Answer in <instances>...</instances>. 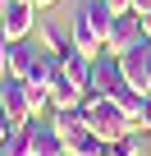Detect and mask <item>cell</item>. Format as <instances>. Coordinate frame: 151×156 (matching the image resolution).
<instances>
[{
	"label": "cell",
	"instance_id": "cell-2",
	"mask_svg": "<svg viewBox=\"0 0 151 156\" xmlns=\"http://www.w3.org/2000/svg\"><path fill=\"white\" fill-rule=\"evenodd\" d=\"M87 92H96V97H119V92H128V78H124V64H119V55H110V51H101L96 60H92V87Z\"/></svg>",
	"mask_w": 151,
	"mask_h": 156
},
{
	"label": "cell",
	"instance_id": "cell-11",
	"mask_svg": "<svg viewBox=\"0 0 151 156\" xmlns=\"http://www.w3.org/2000/svg\"><path fill=\"white\" fill-rule=\"evenodd\" d=\"M69 37H73V51H78V55H87V60H96L105 46H101V37L83 23V19H73V28H69Z\"/></svg>",
	"mask_w": 151,
	"mask_h": 156
},
{
	"label": "cell",
	"instance_id": "cell-3",
	"mask_svg": "<svg viewBox=\"0 0 151 156\" xmlns=\"http://www.w3.org/2000/svg\"><path fill=\"white\" fill-rule=\"evenodd\" d=\"M146 41H151V37H146L142 19H137V14H119V19H115V28H110L105 51H110V55H128V51H142Z\"/></svg>",
	"mask_w": 151,
	"mask_h": 156
},
{
	"label": "cell",
	"instance_id": "cell-21",
	"mask_svg": "<svg viewBox=\"0 0 151 156\" xmlns=\"http://www.w3.org/2000/svg\"><path fill=\"white\" fill-rule=\"evenodd\" d=\"M137 19H142V28H146V37H151V9H146V14H137Z\"/></svg>",
	"mask_w": 151,
	"mask_h": 156
},
{
	"label": "cell",
	"instance_id": "cell-22",
	"mask_svg": "<svg viewBox=\"0 0 151 156\" xmlns=\"http://www.w3.org/2000/svg\"><path fill=\"white\" fill-rule=\"evenodd\" d=\"M9 5H14V0H0V14H5V9H9Z\"/></svg>",
	"mask_w": 151,
	"mask_h": 156
},
{
	"label": "cell",
	"instance_id": "cell-24",
	"mask_svg": "<svg viewBox=\"0 0 151 156\" xmlns=\"http://www.w3.org/2000/svg\"><path fill=\"white\" fill-rule=\"evenodd\" d=\"M146 147H151V129H146Z\"/></svg>",
	"mask_w": 151,
	"mask_h": 156
},
{
	"label": "cell",
	"instance_id": "cell-7",
	"mask_svg": "<svg viewBox=\"0 0 151 156\" xmlns=\"http://www.w3.org/2000/svg\"><path fill=\"white\" fill-rule=\"evenodd\" d=\"M28 142H32V156H60V151H64L55 124H50V119H37V115L28 119Z\"/></svg>",
	"mask_w": 151,
	"mask_h": 156
},
{
	"label": "cell",
	"instance_id": "cell-13",
	"mask_svg": "<svg viewBox=\"0 0 151 156\" xmlns=\"http://www.w3.org/2000/svg\"><path fill=\"white\" fill-rule=\"evenodd\" d=\"M119 64H124V78H128V87L146 97V73H142V51H128V55H119Z\"/></svg>",
	"mask_w": 151,
	"mask_h": 156
},
{
	"label": "cell",
	"instance_id": "cell-25",
	"mask_svg": "<svg viewBox=\"0 0 151 156\" xmlns=\"http://www.w3.org/2000/svg\"><path fill=\"white\" fill-rule=\"evenodd\" d=\"M60 156H73V151H60Z\"/></svg>",
	"mask_w": 151,
	"mask_h": 156
},
{
	"label": "cell",
	"instance_id": "cell-16",
	"mask_svg": "<svg viewBox=\"0 0 151 156\" xmlns=\"http://www.w3.org/2000/svg\"><path fill=\"white\" fill-rule=\"evenodd\" d=\"M110 147H115V156H137V151L146 147V133H142V129L133 124V129H128V133H124L119 142H110Z\"/></svg>",
	"mask_w": 151,
	"mask_h": 156
},
{
	"label": "cell",
	"instance_id": "cell-9",
	"mask_svg": "<svg viewBox=\"0 0 151 156\" xmlns=\"http://www.w3.org/2000/svg\"><path fill=\"white\" fill-rule=\"evenodd\" d=\"M78 19H83V23L101 37V46H105V41H110V28H115V19H119V14L105 5V0H87V5L78 9Z\"/></svg>",
	"mask_w": 151,
	"mask_h": 156
},
{
	"label": "cell",
	"instance_id": "cell-14",
	"mask_svg": "<svg viewBox=\"0 0 151 156\" xmlns=\"http://www.w3.org/2000/svg\"><path fill=\"white\" fill-rule=\"evenodd\" d=\"M37 28H41V41H46L41 51H55V55H64V51H73V37H69V32H64L60 23H37Z\"/></svg>",
	"mask_w": 151,
	"mask_h": 156
},
{
	"label": "cell",
	"instance_id": "cell-12",
	"mask_svg": "<svg viewBox=\"0 0 151 156\" xmlns=\"http://www.w3.org/2000/svg\"><path fill=\"white\" fill-rule=\"evenodd\" d=\"M64 73H69L78 87H92V60H87V55H78V51H64Z\"/></svg>",
	"mask_w": 151,
	"mask_h": 156
},
{
	"label": "cell",
	"instance_id": "cell-15",
	"mask_svg": "<svg viewBox=\"0 0 151 156\" xmlns=\"http://www.w3.org/2000/svg\"><path fill=\"white\" fill-rule=\"evenodd\" d=\"M0 151L5 156H32V142H28V124H19L5 142H0Z\"/></svg>",
	"mask_w": 151,
	"mask_h": 156
},
{
	"label": "cell",
	"instance_id": "cell-6",
	"mask_svg": "<svg viewBox=\"0 0 151 156\" xmlns=\"http://www.w3.org/2000/svg\"><path fill=\"white\" fill-rule=\"evenodd\" d=\"M0 23H5V32L19 41V37H28L32 28H37V0H14V5L0 14Z\"/></svg>",
	"mask_w": 151,
	"mask_h": 156
},
{
	"label": "cell",
	"instance_id": "cell-10",
	"mask_svg": "<svg viewBox=\"0 0 151 156\" xmlns=\"http://www.w3.org/2000/svg\"><path fill=\"white\" fill-rule=\"evenodd\" d=\"M83 101H87V87H78L69 73H60L55 83H50V106H64L69 110V106H83Z\"/></svg>",
	"mask_w": 151,
	"mask_h": 156
},
{
	"label": "cell",
	"instance_id": "cell-23",
	"mask_svg": "<svg viewBox=\"0 0 151 156\" xmlns=\"http://www.w3.org/2000/svg\"><path fill=\"white\" fill-rule=\"evenodd\" d=\"M37 5H55V0H37Z\"/></svg>",
	"mask_w": 151,
	"mask_h": 156
},
{
	"label": "cell",
	"instance_id": "cell-20",
	"mask_svg": "<svg viewBox=\"0 0 151 156\" xmlns=\"http://www.w3.org/2000/svg\"><path fill=\"white\" fill-rule=\"evenodd\" d=\"M151 9V0H133V14H146Z\"/></svg>",
	"mask_w": 151,
	"mask_h": 156
},
{
	"label": "cell",
	"instance_id": "cell-5",
	"mask_svg": "<svg viewBox=\"0 0 151 156\" xmlns=\"http://www.w3.org/2000/svg\"><path fill=\"white\" fill-rule=\"evenodd\" d=\"M0 110H5L14 124L32 119V101H28V78H5L0 83Z\"/></svg>",
	"mask_w": 151,
	"mask_h": 156
},
{
	"label": "cell",
	"instance_id": "cell-18",
	"mask_svg": "<svg viewBox=\"0 0 151 156\" xmlns=\"http://www.w3.org/2000/svg\"><path fill=\"white\" fill-rule=\"evenodd\" d=\"M14 129H19V124H14V119H9V115H5V110H0V142H5V138H9V133H14Z\"/></svg>",
	"mask_w": 151,
	"mask_h": 156
},
{
	"label": "cell",
	"instance_id": "cell-19",
	"mask_svg": "<svg viewBox=\"0 0 151 156\" xmlns=\"http://www.w3.org/2000/svg\"><path fill=\"white\" fill-rule=\"evenodd\" d=\"M105 5H110L115 14H133V0H105Z\"/></svg>",
	"mask_w": 151,
	"mask_h": 156
},
{
	"label": "cell",
	"instance_id": "cell-17",
	"mask_svg": "<svg viewBox=\"0 0 151 156\" xmlns=\"http://www.w3.org/2000/svg\"><path fill=\"white\" fill-rule=\"evenodd\" d=\"M142 73H146V92H151V41L142 46Z\"/></svg>",
	"mask_w": 151,
	"mask_h": 156
},
{
	"label": "cell",
	"instance_id": "cell-4",
	"mask_svg": "<svg viewBox=\"0 0 151 156\" xmlns=\"http://www.w3.org/2000/svg\"><path fill=\"white\" fill-rule=\"evenodd\" d=\"M50 124H55V133H60V142H64V151H73L83 138H92V129H87V115H83V106H50Z\"/></svg>",
	"mask_w": 151,
	"mask_h": 156
},
{
	"label": "cell",
	"instance_id": "cell-1",
	"mask_svg": "<svg viewBox=\"0 0 151 156\" xmlns=\"http://www.w3.org/2000/svg\"><path fill=\"white\" fill-rule=\"evenodd\" d=\"M83 115H87V129L101 138V142H119L128 129H133V119L110 101V97H96V92H87V101H83Z\"/></svg>",
	"mask_w": 151,
	"mask_h": 156
},
{
	"label": "cell",
	"instance_id": "cell-8",
	"mask_svg": "<svg viewBox=\"0 0 151 156\" xmlns=\"http://www.w3.org/2000/svg\"><path fill=\"white\" fill-rule=\"evenodd\" d=\"M37 46L28 41V37H19V41H9V55H5V78H28L32 73V64H37Z\"/></svg>",
	"mask_w": 151,
	"mask_h": 156
}]
</instances>
